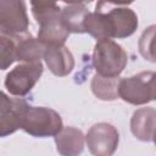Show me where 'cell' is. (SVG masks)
<instances>
[{"mask_svg": "<svg viewBox=\"0 0 156 156\" xmlns=\"http://www.w3.org/2000/svg\"><path fill=\"white\" fill-rule=\"evenodd\" d=\"M96 5H99L105 11V9L101 6L100 2H98ZM108 7H110V2H107V9ZM105 13H106L111 38L122 39L130 37L138 28V16L132 9L127 6H122V5L116 6L111 4V9H108V11H105Z\"/></svg>", "mask_w": 156, "mask_h": 156, "instance_id": "8992f818", "label": "cell"}, {"mask_svg": "<svg viewBox=\"0 0 156 156\" xmlns=\"http://www.w3.org/2000/svg\"><path fill=\"white\" fill-rule=\"evenodd\" d=\"M29 20L26 4L18 0L0 1V30L10 37H22L28 34Z\"/></svg>", "mask_w": 156, "mask_h": 156, "instance_id": "3957f363", "label": "cell"}, {"mask_svg": "<svg viewBox=\"0 0 156 156\" xmlns=\"http://www.w3.org/2000/svg\"><path fill=\"white\" fill-rule=\"evenodd\" d=\"M150 90H151V99L156 100V72H151L150 77Z\"/></svg>", "mask_w": 156, "mask_h": 156, "instance_id": "ac0fdd59", "label": "cell"}, {"mask_svg": "<svg viewBox=\"0 0 156 156\" xmlns=\"http://www.w3.org/2000/svg\"><path fill=\"white\" fill-rule=\"evenodd\" d=\"M16 49H17V37H10L5 34L0 35L1 69H6L13 63V61H16Z\"/></svg>", "mask_w": 156, "mask_h": 156, "instance_id": "e0dca14e", "label": "cell"}, {"mask_svg": "<svg viewBox=\"0 0 156 156\" xmlns=\"http://www.w3.org/2000/svg\"><path fill=\"white\" fill-rule=\"evenodd\" d=\"M139 54L150 62H156V24L144 29L138 41Z\"/></svg>", "mask_w": 156, "mask_h": 156, "instance_id": "2e32d148", "label": "cell"}, {"mask_svg": "<svg viewBox=\"0 0 156 156\" xmlns=\"http://www.w3.org/2000/svg\"><path fill=\"white\" fill-rule=\"evenodd\" d=\"M46 45L38 38H33L29 33L22 37H17L16 61L24 63H38L44 58Z\"/></svg>", "mask_w": 156, "mask_h": 156, "instance_id": "4fadbf2b", "label": "cell"}, {"mask_svg": "<svg viewBox=\"0 0 156 156\" xmlns=\"http://www.w3.org/2000/svg\"><path fill=\"white\" fill-rule=\"evenodd\" d=\"M89 13L83 2H69L62 9L61 18L69 33H85V22Z\"/></svg>", "mask_w": 156, "mask_h": 156, "instance_id": "5bb4252c", "label": "cell"}, {"mask_svg": "<svg viewBox=\"0 0 156 156\" xmlns=\"http://www.w3.org/2000/svg\"><path fill=\"white\" fill-rule=\"evenodd\" d=\"M44 60L51 73L57 77L68 76L74 68V57L65 45L46 46Z\"/></svg>", "mask_w": 156, "mask_h": 156, "instance_id": "8fae6325", "label": "cell"}, {"mask_svg": "<svg viewBox=\"0 0 156 156\" xmlns=\"http://www.w3.org/2000/svg\"><path fill=\"white\" fill-rule=\"evenodd\" d=\"M63 128L61 116L50 107L29 106L26 111L22 128L35 138L56 136Z\"/></svg>", "mask_w": 156, "mask_h": 156, "instance_id": "7a4b0ae2", "label": "cell"}, {"mask_svg": "<svg viewBox=\"0 0 156 156\" xmlns=\"http://www.w3.org/2000/svg\"><path fill=\"white\" fill-rule=\"evenodd\" d=\"M85 136L74 127H63L55 136L56 149L61 156H79L84 150Z\"/></svg>", "mask_w": 156, "mask_h": 156, "instance_id": "7c38bea8", "label": "cell"}, {"mask_svg": "<svg viewBox=\"0 0 156 156\" xmlns=\"http://www.w3.org/2000/svg\"><path fill=\"white\" fill-rule=\"evenodd\" d=\"M39 32H38V39L45 44L46 46H57V45H65L69 32L66 28L61 13L50 16L39 23Z\"/></svg>", "mask_w": 156, "mask_h": 156, "instance_id": "9c48e42d", "label": "cell"}, {"mask_svg": "<svg viewBox=\"0 0 156 156\" xmlns=\"http://www.w3.org/2000/svg\"><path fill=\"white\" fill-rule=\"evenodd\" d=\"M151 72H140L135 76L123 78L119 83V98L132 105H145L150 102Z\"/></svg>", "mask_w": 156, "mask_h": 156, "instance_id": "ba28073f", "label": "cell"}, {"mask_svg": "<svg viewBox=\"0 0 156 156\" xmlns=\"http://www.w3.org/2000/svg\"><path fill=\"white\" fill-rule=\"evenodd\" d=\"M41 62L22 63L12 68L5 78V88L11 95L24 96L37 84L43 73Z\"/></svg>", "mask_w": 156, "mask_h": 156, "instance_id": "277c9868", "label": "cell"}, {"mask_svg": "<svg viewBox=\"0 0 156 156\" xmlns=\"http://www.w3.org/2000/svg\"><path fill=\"white\" fill-rule=\"evenodd\" d=\"M154 143H155V145H156V133H155V135H154V140H152Z\"/></svg>", "mask_w": 156, "mask_h": 156, "instance_id": "d6986e66", "label": "cell"}, {"mask_svg": "<svg viewBox=\"0 0 156 156\" xmlns=\"http://www.w3.org/2000/svg\"><path fill=\"white\" fill-rule=\"evenodd\" d=\"M118 130L110 123H96L88 130L85 143L95 156H112L118 147Z\"/></svg>", "mask_w": 156, "mask_h": 156, "instance_id": "5b68a950", "label": "cell"}, {"mask_svg": "<svg viewBox=\"0 0 156 156\" xmlns=\"http://www.w3.org/2000/svg\"><path fill=\"white\" fill-rule=\"evenodd\" d=\"M29 105L21 98H10L1 93L0 113V135L6 136L22 128L24 115Z\"/></svg>", "mask_w": 156, "mask_h": 156, "instance_id": "52a82bcc", "label": "cell"}, {"mask_svg": "<svg viewBox=\"0 0 156 156\" xmlns=\"http://www.w3.org/2000/svg\"><path fill=\"white\" fill-rule=\"evenodd\" d=\"M130 130L138 140H154L156 133V110L154 107H141L135 110L130 119Z\"/></svg>", "mask_w": 156, "mask_h": 156, "instance_id": "30bf717a", "label": "cell"}, {"mask_svg": "<svg viewBox=\"0 0 156 156\" xmlns=\"http://www.w3.org/2000/svg\"><path fill=\"white\" fill-rule=\"evenodd\" d=\"M119 77H104L96 73L91 79L90 88L98 99L112 101L119 98Z\"/></svg>", "mask_w": 156, "mask_h": 156, "instance_id": "9a60e30c", "label": "cell"}, {"mask_svg": "<svg viewBox=\"0 0 156 156\" xmlns=\"http://www.w3.org/2000/svg\"><path fill=\"white\" fill-rule=\"evenodd\" d=\"M128 55L112 39L98 40L93 51V65L96 73L104 77H118L126 68Z\"/></svg>", "mask_w": 156, "mask_h": 156, "instance_id": "6da1fadb", "label": "cell"}]
</instances>
